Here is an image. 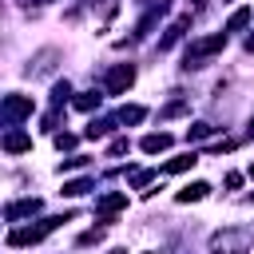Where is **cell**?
Here are the masks:
<instances>
[{
  "label": "cell",
  "mask_w": 254,
  "mask_h": 254,
  "mask_svg": "<svg viewBox=\"0 0 254 254\" xmlns=\"http://www.w3.org/2000/svg\"><path fill=\"white\" fill-rule=\"evenodd\" d=\"M250 246H254V234L246 226H226L210 234V254H250Z\"/></svg>",
  "instance_id": "cell-1"
},
{
  "label": "cell",
  "mask_w": 254,
  "mask_h": 254,
  "mask_svg": "<svg viewBox=\"0 0 254 254\" xmlns=\"http://www.w3.org/2000/svg\"><path fill=\"white\" fill-rule=\"evenodd\" d=\"M75 214L71 210H64V214H52V218H44L40 226H16V230H8V246H36L44 234H52L56 226H64V222H71Z\"/></svg>",
  "instance_id": "cell-2"
},
{
  "label": "cell",
  "mask_w": 254,
  "mask_h": 254,
  "mask_svg": "<svg viewBox=\"0 0 254 254\" xmlns=\"http://www.w3.org/2000/svg\"><path fill=\"white\" fill-rule=\"evenodd\" d=\"M226 48V32H214V36H202V40H190V48H187V60H183V67L190 71V67H202L214 52H222Z\"/></svg>",
  "instance_id": "cell-3"
},
{
  "label": "cell",
  "mask_w": 254,
  "mask_h": 254,
  "mask_svg": "<svg viewBox=\"0 0 254 254\" xmlns=\"http://www.w3.org/2000/svg\"><path fill=\"white\" fill-rule=\"evenodd\" d=\"M32 111H36L32 95H0V123H4V127H16V123H24Z\"/></svg>",
  "instance_id": "cell-4"
},
{
  "label": "cell",
  "mask_w": 254,
  "mask_h": 254,
  "mask_svg": "<svg viewBox=\"0 0 254 254\" xmlns=\"http://www.w3.org/2000/svg\"><path fill=\"white\" fill-rule=\"evenodd\" d=\"M131 83H135V64H115V67L107 71V79H103L107 95H123Z\"/></svg>",
  "instance_id": "cell-5"
},
{
  "label": "cell",
  "mask_w": 254,
  "mask_h": 254,
  "mask_svg": "<svg viewBox=\"0 0 254 254\" xmlns=\"http://www.w3.org/2000/svg\"><path fill=\"white\" fill-rule=\"evenodd\" d=\"M44 210V202L32 194V198H16V202H8L4 206V222H20V218H32V214H40Z\"/></svg>",
  "instance_id": "cell-6"
},
{
  "label": "cell",
  "mask_w": 254,
  "mask_h": 254,
  "mask_svg": "<svg viewBox=\"0 0 254 254\" xmlns=\"http://www.w3.org/2000/svg\"><path fill=\"white\" fill-rule=\"evenodd\" d=\"M119 210H127V194H123V190H111V194H103V198L95 202V214H99V222H111Z\"/></svg>",
  "instance_id": "cell-7"
},
{
  "label": "cell",
  "mask_w": 254,
  "mask_h": 254,
  "mask_svg": "<svg viewBox=\"0 0 254 254\" xmlns=\"http://www.w3.org/2000/svg\"><path fill=\"white\" fill-rule=\"evenodd\" d=\"M187 28H190V16H179V20H175V24H171V28L163 32V40H159V52H167V48H175V44L183 40V32H187Z\"/></svg>",
  "instance_id": "cell-8"
},
{
  "label": "cell",
  "mask_w": 254,
  "mask_h": 254,
  "mask_svg": "<svg viewBox=\"0 0 254 254\" xmlns=\"http://www.w3.org/2000/svg\"><path fill=\"white\" fill-rule=\"evenodd\" d=\"M0 143H4L8 155H24V151H32V135H28V131H8Z\"/></svg>",
  "instance_id": "cell-9"
},
{
  "label": "cell",
  "mask_w": 254,
  "mask_h": 254,
  "mask_svg": "<svg viewBox=\"0 0 254 254\" xmlns=\"http://www.w3.org/2000/svg\"><path fill=\"white\" fill-rule=\"evenodd\" d=\"M163 12H167V0H159V8H151V12L139 20V28H135V36H131V40H143V36H147V32L159 24V16H163Z\"/></svg>",
  "instance_id": "cell-10"
},
{
  "label": "cell",
  "mask_w": 254,
  "mask_h": 254,
  "mask_svg": "<svg viewBox=\"0 0 254 254\" xmlns=\"http://www.w3.org/2000/svg\"><path fill=\"white\" fill-rule=\"evenodd\" d=\"M147 155H159V151H167L171 147V135L167 131H151V135H143V143H139Z\"/></svg>",
  "instance_id": "cell-11"
},
{
  "label": "cell",
  "mask_w": 254,
  "mask_h": 254,
  "mask_svg": "<svg viewBox=\"0 0 254 254\" xmlns=\"http://www.w3.org/2000/svg\"><path fill=\"white\" fill-rule=\"evenodd\" d=\"M194 163H198V155H194V151H187V155H175V159H167V163H163V171H167V175H179V171H190Z\"/></svg>",
  "instance_id": "cell-12"
},
{
  "label": "cell",
  "mask_w": 254,
  "mask_h": 254,
  "mask_svg": "<svg viewBox=\"0 0 254 254\" xmlns=\"http://www.w3.org/2000/svg\"><path fill=\"white\" fill-rule=\"evenodd\" d=\"M115 119H119V123H127V127H131V123H143V119H147V107L127 103V107H119V111H115Z\"/></svg>",
  "instance_id": "cell-13"
},
{
  "label": "cell",
  "mask_w": 254,
  "mask_h": 254,
  "mask_svg": "<svg viewBox=\"0 0 254 254\" xmlns=\"http://www.w3.org/2000/svg\"><path fill=\"white\" fill-rule=\"evenodd\" d=\"M206 194H210V183H190V187H183L175 198H179V202H198V198H206Z\"/></svg>",
  "instance_id": "cell-14"
},
{
  "label": "cell",
  "mask_w": 254,
  "mask_h": 254,
  "mask_svg": "<svg viewBox=\"0 0 254 254\" xmlns=\"http://www.w3.org/2000/svg\"><path fill=\"white\" fill-rule=\"evenodd\" d=\"M115 123H119L115 115H111V119H91V123L83 127V135H87V139H103V135H107V131H111Z\"/></svg>",
  "instance_id": "cell-15"
},
{
  "label": "cell",
  "mask_w": 254,
  "mask_h": 254,
  "mask_svg": "<svg viewBox=\"0 0 254 254\" xmlns=\"http://www.w3.org/2000/svg\"><path fill=\"white\" fill-rule=\"evenodd\" d=\"M99 99H103V95H95V91H79V95H71V107H75V111H95Z\"/></svg>",
  "instance_id": "cell-16"
},
{
  "label": "cell",
  "mask_w": 254,
  "mask_h": 254,
  "mask_svg": "<svg viewBox=\"0 0 254 254\" xmlns=\"http://www.w3.org/2000/svg\"><path fill=\"white\" fill-rule=\"evenodd\" d=\"M246 24H250V8H234L230 20H226V32H242Z\"/></svg>",
  "instance_id": "cell-17"
},
{
  "label": "cell",
  "mask_w": 254,
  "mask_h": 254,
  "mask_svg": "<svg viewBox=\"0 0 254 254\" xmlns=\"http://www.w3.org/2000/svg\"><path fill=\"white\" fill-rule=\"evenodd\" d=\"M87 190H91V179H71V183H64V190H60V194L79 198V194H87Z\"/></svg>",
  "instance_id": "cell-18"
},
{
  "label": "cell",
  "mask_w": 254,
  "mask_h": 254,
  "mask_svg": "<svg viewBox=\"0 0 254 254\" xmlns=\"http://www.w3.org/2000/svg\"><path fill=\"white\" fill-rule=\"evenodd\" d=\"M210 135H214V127H210V123H202V119L187 127V139H190V143H198V139H210Z\"/></svg>",
  "instance_id": "cell-19"
},
{
  "label": "cell",
  "mask_w": 254,
  "mask_h": 254,
  "mask_svg": "<svg viewBox=\"0 0 254 254\" xmlns=\"http://www.w3.org/2000/svg\"><path fill=\"white\" fill-rule=\"evenodd\" d=\"M67 99H71V83H67V79H60V83L52 87V103L60 107V103H67Z\"/></svg>",
  "instance_id": "cell-20"
},
{
  "label": "cell",
  "mask_w": 254,
  "mask_h": 254,
  "mask_svg": "<svg viewBox=\"0 0 254 254\" xmlns=\"http://www.w3.org/2000/svg\"><path fill=\"white\" fill-rule=\"evenodd\" d=\"M183 111H187V103H183V99H171V103L159 111V119H171V115H183Z\"/></svg>",
  "instance_id": "cell-21"
},
{
  "label": "cell",
  "mask_w": 254,
  "mask_h": 254,
  "mask_svg": "<svg viewBox=\"0 0 254 254\" xmlns=\"http://www.w3.org/2000/svg\"><path fill=\"white\" fill-rule=\"evenodd\" d=\"M151 179H155V171H131V187H135V190H143Z\"/></svg>",
  "instance_id": "cell-22"
},
{
  "label": "cell",
  "mask_w": 254,
  "mask_h": 254,
  "mask_svg": "<svg viewBox=\"0 0 254 254\" xmlns=\"http://www.w3.org/2000/svg\"><path fill=\"white\" fill-rule=\"evenodd\" d=\"M75 143H79V139H75V135H67V131H60V135H56V147H60V151H71Z\"/></svg>",
  "instance_id": "cell-23"
},
{
  "label": "cell",
  "mask_w": 254,
  "mask_h": 254,
  "mask_svg": "<svg viewBox=\"0 0 254 254\" xmlns=\"http://www.w3.org/2000/svg\"><path fill=\"white\" fill-rule=\"evenodd\" d=\"M127 151H131L127 139H111V147H107V155H127Z\"/></svg>",
  "instance_id": "cell-24"
},
{
  "label": "cell",
  "mask_w": 254,
  "mask_h": 254,
  "mask_svg": "<svg viewBox=\"0 0 254 254\" xmlns=\"http://www.w3.org/2000/svg\"><path fill=\"white\" fill-rule=\"evenodd\" d=\"M83 163H87V155H71V159L60 163V171H75V167H83Z\"/></svg>",
  "instance_id": "cell-25"
},
{
  "label": "cell",
  "mask_w": 254,
  "mask_h": 254,
  "mask_svg": "<svg viewBox=\"0 0 254 254\" xmlns=\"http://www.w3.org/2000/svg\"><path fill=\"white\" fill-rule=\"evenodd\" d=\"M222 183H226V190H238V187H242V175H238V171H230Z\"/></svg>",
  "instance_id": "cell-26"
},
{
  "label": "cell",
  "mask_w": 254,
  "mask_h": 254,
  "mask_svg": "<svg viewBox=\"0 0 254 254\" xmlns=\"http://www.w3.org/2000/svg\"><path fill=\"white\" fill-rule=\"evenodd\" d=\"M246 52H254V32H250V36H246Z\"/></svg>",
  "instance_id": "cell-27"
},
{
  "label": "cell",
  "mask_w": 254,
  "mask_h": 254,
  "mask_svg": "<svg viewBox=\"0 0 254 254\" xmlns=\"http://www.w3.org/2000/svg\"><path fill=\"white\" fill-rule=\"evenodd\" d=\"M246 175H250V179H254V163H250V171H246Z\"/></svg>",
  "instance_id": "cell-28"
},
{
  "label": "cell",
  "mask_w": 254,
  "mask_h": 254,
  "mask_svg": "<svg viewBox=\"0 0 254 254\" xmlns=\"http://www.w3.org/2000/svg\"><path fill=\"white\" fill-rule=\"evenodd\" d=\"M250 135H254V119H250Z\"/></svg>",
  "instance_id": "cell-29"
},
{
  "label": "cell",
  "mask_w": 254,
  "mask_h": 254,
  "mask_svg": "<svg viewBox=\"0 0 254 254\" xmlns=\"http://www.w3.org/2000/svg\"><path fill=\"white\" fill-rule=\"evenodd\" d=\"M151 254H155V250H151Z\"/></svg>",
  "instance_id": "cell-30"
}]
</instances>
